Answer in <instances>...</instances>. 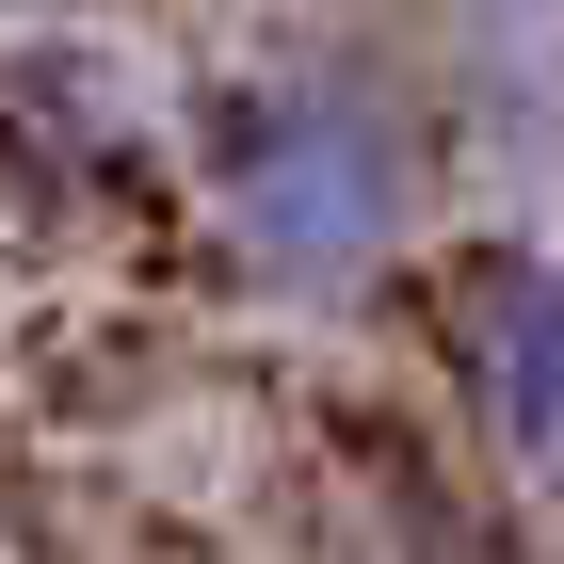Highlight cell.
Here are the masks:
<instances>
[{
    "label": "cell",
    "instance_id": "cell-2",
    "mask_svg": "<svg viewBox=\"0 0 564 564\" xmlns=\"http://www.w3.org/2000/svg\"><path fill=\"white\" fill-rule=\"evenodd\" d=\"M452 371H468L500 452L564 468V259H484L452 291Z\"/></svg>",
    "mask_w": 564,
    "mask_h": 564
},
{
    "label": "cell",
    "instance_id": "cell-1",
    "mask_svg": "<svg viewBox=\"0 0 564 564\" xmlns=\"http://www.w3.org/2000/svg\"><path fill=\"white\" fill-rule=\"evenodd\" d=\"M435 145L355 65H259L210 97V226L259 291H371L420 242Z\"/></svg>",
    "mask_w": 564,
    "mask_h": 564
}]
</instances>
